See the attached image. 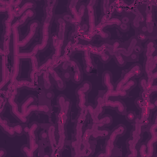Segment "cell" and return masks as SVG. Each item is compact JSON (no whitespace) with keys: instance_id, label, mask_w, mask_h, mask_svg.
<instances>
[{"instance_id":"9","label":"cell","mask_w":157,"mask_h":157,"mask_svg":"<svg viewBox=\"0 0 157 157\" xmlns=\"http://www.w3.org/2000/svg\"><path fill=\"white\" fill-rule=\"evenodd\" d=\"M90 124L87 128H85L82 136L83 140H90V139L96 140L99 139L106 138L110 132V130L105 127L102 129Z\"/></svg>"},{"instance_id":"44","label":"cell","mask_w":157,"mask_h":157,"mask_svg":"<svg viewBox=\"0 0 157 157\" xmlns=\"http://www.w3.org/2000/svg\"><path fill=\"white\" fill-rule=\"evenodd\" d=\"M124 116H125L126 120L130 123H132L137 117L136 112L134 111H132V110L126 112Z\"/></svg>"},{"instance_id":"32","label":"cell","mask_w":157,"mask_h":157,"mask_svg":"<svg viewBox=\"0 0 157 157\" xmlns=\"http://www.w3.org/2000/svg\"><path fill=\"white\" fill-rule=\"evenodd\" d=\"M36 7V4L33 1H26L23 2L22 6L20 7L19 11L17 13L15 18H19L25 12L29 9H34Z\"/></svg>"},{"instance_id":"16","label":"cell","mask_w":157,"mask_h":157,"mask_svg":"<svg viewBox=\"0 0 157 157\" xmlns=\"http://www.w3.org/2000/svg\"><path fill=\"white\" fill-rule=\"evenodd\" d=\"M139 42L135 36L131 37L126 42L121 44L117 48V52L120 53L124 58H127L133 53L135 45Z\"/></svg>"},{"instance_id":"49","label":"cell","mask_w":157,"mask_h":157,"mask_svg":"<svg viewBox=\"0 0 157 157\" xmlns=\"http://www.w3.org/2000/svg\"><path fill=\"white\" fill-rule=\"evenodd\" d=\"M39 137L41 140H47L48 137V134H47V130H43L40 132L39 134Z\"/></svg>"},{"instance_id":"4","label":"cell","mask_w":157,"mask_h":157,"mask_svg":"<svg viewBox=\"0 0 157 157\" xmlns=\"http://www.w3.org/2000/svg\"><path fill=\"white\" fill-rule=\"evenodd\" d=\"M27 124L24 123L12 124L6 118L0 115V126L2 131L10 137L15 136H21L25 133V128Z\"/></svg>"},{"instance_id":"7","label":"cell","mask_w":157,"mask_h":157,"mask_svg":"<svg viewBox=\"0 0 157 157\" xmlns=\"http://www.w3.org/2000/svg\"><path fill=\"white\" fill-rule=\"evenodd\" d=\"M92 85L89 81H84L75 90L77 107L78 110L85 109L88 104V95L91 90Z\"/></svg>"},{"instance_id":"15","label":"cell","mask_w":157,"mask_h":157,"mask_svg":"<svg viewBox=\"0 0 157 157\" xmlns=\"http://www.w3.org/2000/svg\"><path fill=\"white\" fill-rule=\"evenodd\" d=\"M50 75L53 84L59 91H63L66 88V80L63 77L61 74L58 71V69L53 66H50L47 70Z\"/></svg>"},{"instance_id":"24","label":"cell","mask_w":157,"mask_h":157,"mask_svg":"<svg viewBox=\"0 0 157 157\" xmlns=\"http://www.w3.org/2000/svg\"><path fill=\"white\" fill-rule=\"evenodd\" d=\"M16 86L19 90L23 88L29 90H37L39 88V85L34 83L29 78L18 79Z\"/></svg>"},{"instance_id":"36","label":"cell","mask_w":157,"mask_h":157,"mask_svg":"<svg viewBox=\"0 0 157 157\" xmlns=\"http://www.w3.org/2000/svg\"><path fill=\"white\" fill-rule=\"evenodd\" d=\"M137 85L136 80L132 78L128 80L126 83H124L118 90H123L127 92H129L132 88H134Z\"/></svg>"},{"instance_id":"35","label":"cell","mask_w":157,"mask_h":157,"mask_svg":"<svg viewBox=\"0 0 157 157\" xmlns=\"http://www.w3.org/2000/svg\"><path fill=\"white\" fill-rule=\"evenodd\" d=\"M110 56L112 58H113L115 59V63H117V64L120 67H123L124 66H125V64H126V61L125 60L124 58L118 52H113L110 54Z\"/></svg>"},{"instance_id":"2","label":"cell","mask_w":157,"mask_h":157,"mask_svg":"<svg viewBox=\"0 0 157 157\" xmlns=\"http://www.w3.org/2000/svg\"><path fill=\"white\" fill-rule=\"evenodd\" d=\"M54 18L44 17L42 20L40 27V37L37 44L39 52H42L44 51L50 44V28L53 21Z\"/></svg>"},{"instance_id":"47","label":"cell","mask_w":157,"mask_h":157,"mask_svg":"<svg viewBox=\"0 0 157 157\" xmlns=\"http://www.w3.org/2000/svg\"><path fill=\"white\" fill-rule=\"evenodd\" d=\"M117 28L120 31H121V32H123V33L129 31V27L128 25H126V24H124V23H122Z\"/></svg>"},{"instance_id":"14","label":"cell","mask_w":157,"mask_h":157,"mask_svg":"<svg viewBox=\"0 0 157 157\" xmlns=\"http://www.w3.org/2000/svg\"><path fill=\"white\" fill-rule=\"evenodd\" d=\"M55 20L57 25V30L55 32L59 40L63 44L67 40V31L68 28V25L63 18L61 15H55Z\"/></svg>"},{"instance_id":"13","label":"cell","mask_w":157,"mask_h":157,"mask_svg":"<svg viewBox=\"0 0 157 157\" xmlns=\"http://www.w3.org/2000/svg\"><path fill=\"white\" fill-rule=\"evenodd\" d=\"M68 69L71 74L72 81L76 83H81L83 81V71L77 60L71 58L67 61Z\"/></svg>"},{"instance_id":"12","label":"cell","mask_w":157,"mask_h":157,"mask_svg":"<svg viewBox=\"0 0 157 157\" xmlns=\"http://www.w3.org/2000/svg\"><path fill=\"white\" fill-rule=\"evenodd\" d=\"M156 64H157L156 55L148 56L145 58L142 69H143V74H145V77L156 79L157 72L156 71H155V72H153L156 69Z\"/></svg>"},{"instance_id":"17","label":"cell","mask_w":157,"mask_h":157,"mask_svg":"<svg viewBox=\"0 0 157 157\" xmlns=\"http://www.w3.org/2000/svg\"><path fill=\"white\" fill-rule=\"evenodd\" d=\"M82 56L84 65V72L87 75H91L97 71V66L94 63L92 55L88 51H85Z\"/></svg>"},{"instance_id":"25","label":"cell","mask_w":157,"mask_h":157,"mask_svg":"<svg viewBox=\"0 0 157 157\" xmlns=\"http://www.w3.org/2000/svg\"><path fill=\"white\" fill-rule=\"evenodd\" d=\"M136 106L137 107L139 110H140L142 107H148L150 110L154 111L156 109L157 107V99L155 98L154 101H152V102L147 101H144L142 100L140 97H138L134 101Z\"/></svg>"},{"instance_id":"27","label":"cell","mask_w":157,"mask_h":157,"mask_svg":"<svg viewBox=\"0 0 157 157\" xmlns=\"http://www.w3.org/2000/svg\"><path fill=\"white\" fill-rule=\"evenodd\" d=\"M45 5L44 6V17H55V9L58 2V1H45Z\"/></svg>"},{"instance_id":"38","label":"cell","mask_w":157,"mask_h":157,"mask_svg":"<svg viewBox=\"0 0 157 157\" xmlns=\"http://www.w3.org/2000/svg\"><path fill=\"white\" fill-rule=\"evenodd\" d=\"M137 156L140 157H147V145L146 142H140L137 148Z\"/></svg>"},{"instance_id":"42","label":"cell","mask_w":157,"mask_h":157,"mask_svg":"<svg viewBox=\"0 0 157 157\" xmlns=\"http://www.w3.org/2000/svg\"><path fill=\"white\" fill-rule=\"evenodd\" d=\"M21 151L26 156H33L35 155V153L32 151L28 144H25L21 147Z\"/></svg>"},{"instance_id":"20","label":"cell","mask_w":157,"mask_h":157,"mask_svg":"<svg viewBox=\"0 0 157 157\" xmlns=\"http://www.w3.org/2000/svg\"><path fill=\"white\" fill-rule=\"evenodd\" d=\"M143 137H129L126 141V147L129 154H127L126 156H137V146L142 141Z\"/></svg>"},{"instance_id":"34","label":"cell","mask_w":157,"mask_h":157,"mask_svg":"<svg viewBox=\"0 0 157 157\" xmlns=\"http://www.w3.org/2000/svg\"><path fill=\"white\" fill-rule=\"evenodd\" d=\"M146 145H147V157L153 156L155 153V145L156 142L154 141L151 138L149 137L146 140Z\"/></svg>"},{"instance_id":"41","label":"cell","mask_w":157,"mask_h":157,"mask_svg":"<svg viewBox=\"0 0 157 157\" xmlns=\"http://www.w3.org/2000/svg\"><path fill=\"white\" fill-rule=\"evenodd\" d=\"M120 18L122 23L128 25L131 23L132 20V16L131 13H128L125 12H124Z\"/></svg>"},{"instance_id":"43","label":"cell","mask_w":157,"mask_h":157,"mask_svg":"<svg viewBox=\"0 0 157 157\" xmlns=\"http://www.w3.org/2000/svg\"><path fill=\"white\" fill-rule=\"evenodd\" d=\"M134 36L137 38L138 41L140 43L144 42L147 41L148 40H149L148 37L147 36H145V34L140 33L139 31V30H135V35Z\"/></svg>"},{"instance_id":"37","label":"cell","mask_w":157,"mask_h":157,"mask_svg":"<svg viewBox=\"0 0 157 157\" xmlns=\"http://www.w3.org/2000/svg\"><path fill=\"white\" fill-rule=\"evenodd\" d=\"M140 115L139 117L140 121H145L150 119L151 117V110L148 107H144L140 110Z\"/></svg>"},{"instance_id":"22","label":"cell","mask_w":157,"mask_h":157,"mask_svg":"<svg viewBox=\"0 0 157 157\" xmlns=\"http://www.w3.org/2000/svg\"><path fill=\"white\" fill-rule=\"evenodd\" d=\"M129 92L123 90H99L98 95L102 98H125L128 96Z\"/></svg>"},{"instance_id":"6","label":"cell","mask_w":157,"mask_h":157,"mask_svg":"<svg viewBox=\"0 0 157 157\" xmlns=\"http://www.w3.org/2000/svg\"><path fill=\"white\" fill-rule=\"evenodd\" d=\"M40 128V124L37 121H33L25 128V134L27 137L28 145L34 153L39 150V144L37 131Z\"/></svg>"},{"instance_id":"29","label":"cell","mask_w":157,"mask_h":157,"mask_svg":"<svg viewBox=\"0 0 157 157\" xmlns=\"http://www.w3.org/2000/svg\"><path fill=\"white\" fill-rule=\"evenodd\" d=\"M36 11L34 9H29L25 12L18 20V22L19 23L20 27H22L27 23L29 20L33 19L36 16Z\"/></svg>"},{"instance_id":"26","label":"cell","mask_w":157,"mask_h":157,"mask_svg":"<svg viewBox=\"0 0 157 157\" xmlns=\"http://www.w3.org/2000/svg\"><path fill=\"white\" fill-rule=\"evenodd\" d=\"M102 84L106 90H114L115 83L113 82L112 74L109 71H105L102 74Z\"/></svg>"},{"instance_id":"33","label":"cell","mask_w":157,"mask_h":157,"mask_svg":"<svg viewBox=\"0 0 157 157\" xmlns=\"http://www.w3.org/2000/svg\"><path fill=\"white\" fill-rule=\"evenodd\" d=\"M157 90H140L139 93V97L144 101H147L151 102V98L153 95L156 93Z\"/></svg>"},{"instance_id":"18","label":"cell","mask_w":157,"mask_h":157,"mask_svg":"<svg viewBox=\"0 0 157 157\" xmlns=\"http://www.w3.org/2000/svg\"><path fill=\"white\" fill-rule=\"evenodd\" d=\"M126 131V128L124 124H120L115 126L112 130L110 131L107 137H106V141L110 142L112 144L115 145L117 142L119 137L123 136Z\"/></svg>"},{"instance_id":"8","label":"cell","mask_w":157,"mask_h":157,"mask_svg":"<svg viewBox=\"0 0 157 157\" xmlns=\"http://www.w3.org/2000/svg\"><path fill=\"white\" fill-rule=\"evenodd\" d=\"M19 110L21 115L29 120L33 112H38L39 106L37 102V98L33 95L28 96L19 105Z\"/></svg>"},{"instance_id":"50","label":"cell","mask_w":157,"mask_h":157,"mask_svg":"<svg viewBox=\"0 0 157 157\" xmlns=\"http://www.w3.org/2000/svg\"><path fill=\"white\" fill-rule=\"evenodd\" d=\"M6 155V150L4 149L3 148H0V156L2 157Z\"/></svg>"},{"instance_id":"48","label":"cell","mask_w":157,"mask_h":157,"mask_svg":"<svg viewBox=\"0 0 157 157\" xmlns=\"http://www.w3.org/2000/svg\"><path fill=\"white\" fill-rule=\"evenodd\" d=\"M115 12L118 14L122 15L124 13V7L122 6H117L115 7Z\"/></svg>"},{"instance_id":"5","label":"cell","mask_w":157,"mask_h":157,"mask_svg":"<svg viewBox=\"0 0 157 157\" xmlns=\"http://www.w3.org/2000/svg\"><path fill=\"white\" fill-rule=\"evenodd\" d=\"M143 74L142 66L139 63L132 64L129 69L122 72L121 77L115 83L114 90H118L128 80L133 78H140Z\"/></svg>"},{"instance_id":"3","label":"cell","mask_w":157,"mask_h":157,"mask_svg":"<svg viewBox=\"0 0 157 157\" xmlns=\"http://www.w3.org/2000/svg\"><path fill=\"white\" fill-rule=\"evenodd\" d=\"M95 103L99 104L105 109H114L120 115H124L126 113V105L118 98H102L99 95H98L95 99Z\"/></svg>"},{"instance_id":"46","label":"cell","mask_w":157,"mask_h":157,"mask_svg":"<svg viewBox=\"0 0 157 157\" xmlns=\"http://www.w3.org/2000/svg\"><path fill=\"white\" fill-rule=\"evenodd\" d=\"M125 60L126 61V62H133V61H136L139 59V55L135 53H132L131 55H129L128 57L127 58H124Z\"/></svg>"},{"instance_id":"30","label":"cell","mask_w":157,"mask_h":157,"mask_svg":"<svg viewBox=\"0 0 157 157\" xmlns=\"http://www.w3.org/2000/svg\"><path fill=\"white\" fill-rule=\"evenodd\" d=\"M112 123V117L109 115H104L101 117L95 123H90L95 126L102 128L106 127L111 125Z\"/></svg>"},{"instance_id":"1","label":"cell","mask_w":157,"mask_h":157,"mask_svg":"<svg viewBox=\"0 0 157 157\" xmlns=\"http://www.w3.org/2000/svg\"><path fill=\"white\" fill-rule=\"evenodd\" d=\"M56 102L58 110L56 113L55 123L67 124L69 120L71 101L64 94H60L57 97Z\"/></svg>"},{"instance_id":"11","label":"cell","mask_w":157,"mask_h":157,"mask_svg":"<svg viewBox=\"0 0 157 157\" xmlns=\"http://www.w3.org/2000/svg\"><path fill=\"white\" fill-rule=\"evenodd\" d=\"M98 3V1L92 0L86 2V20L89 26V32L94 33L95 28L97 25V18L96 13V6Z\"/></svg>"},{"instance_id":"31","label":"cell","mask_w":157,"mask_h":157,"mask_svg":"<svg viewBox=\"0 0 157 157\" xmlns=\"http://www.w3.org/2000/svg\"><path fill=\"white\" fill-rule=\"evenodd\" d=\"M39 52V48H38V45H37V44H36L31 48L30 52L20 53L19 55H18V58H20L21 60H22V59H29L33 56L38 55Z\"/></svg>"},{"instance_id":"40","label":"cell","mask_w":157,"mask_h":157,"mask_svg":"<svg viewBox=\"0 0 157 157\" xmlns=\"http://www.w3.org/2000/svg\"><path fill=\"white\" fill-rule=\"evenodd\" d=\"M110 2H111V1H101V9L102 14L112 15L111 13H109V6H110Z\"/></svg>"},{"instance_id":"39","label":"cell","mask_w":157,"mask_h":157,"mask_svg":"<svg viewBox=\"0 0 157 157\" xmlns=\"http://www.w3.org/2000/svg\"><path fill=\"white\" fill-rule=\"evenodd\" d=\"M96 35L98 36L101 39L107 40H109L110 38V33L106 29H99V30H95L94 31Z\"/></svg>"},{"instance_id":"45","label":"cell","mask_w":157,"mask_h":157,"mask_svg":"<svg viewBox=\"0 0 157 157\" xmlns=\"http://www.w3.org/2000/svg\"><path fill=\"white\" fill-rule=\"evenodd\" d=\"M143 52H144V47L141 45V43L139 42L135 45V47L134 48V50H133V52L136 53V54H137V55H139L141 53H142Z\"/></svg>"},{"instance_id":"28","label":"cell","mask_w":157,"mask_h":157,"mask_svg":"<svg viewBox=\"0 0 157 157\" xmlns=\"http://www.w3.org/2000/svg\"><path fill=\"white\" fill-rule=\"evenodd\" d=\"M156 42L154 40H148L145 45V47L144 48V58H145L147 57L156 55Z\"/></svg>"},{"instance_id":"10","label":"cell","mask_w":157,"mask_h":157,"mask_svg":"<svg viewBox=\"0 0 157 157\" xmlns=\"http://www.w3.org/2000/svg\"><path fill=\"white\" fill-rule=\"evenodd\" d=\"M40 23L37 20H33L28 25V30L25 36L18 42L20 48H26L33 40L40 29Z\"/></svg>"},{"instance_id":"21","label":"cell","mask_w":157,"mask_h":157,"mask_svg":"<svg viewBox=\"0 0 157 157\" xmlns=\"http://www.w3.org/2000/svg\"><path fill=\"white\" fill-rule=\"evenodd\" d=\"M53 81L50 74L47 71L41 72L39 75V88L44 90H51L53 85Z\"/></svg>"},{"instance_id":"23","label":"cell","mask_w":157,"mask_h":157,"mask_svg":"<svg viewBox=\"0 0 157 157\" xmlns=\"http://www.w3.org/2000/svg\"><path fill=\"white\" fill-rule=\"evenodd\" d=\"M156 80L153 78L140 77L139 81V86L140 90H157V86L156 85Z\"/></svg>"},{"instance_id":"19","label":"cell","mask_w":157,"mask_h":157,"mask_svg":"<svg viewBox=\"0 0 157 157\" xmlns=\"http://www.w3.org/2000/svg\"><path fill=\"white\" fill-rule=\"evenodd\" d=\"M139 31L147 36L149 39L155 40L156 39V23L155 21L150 23H144L139 28Z\"/></svg>"}]
</instances>
